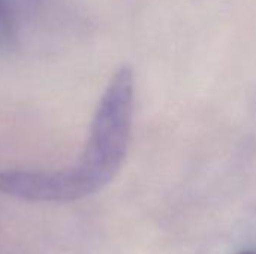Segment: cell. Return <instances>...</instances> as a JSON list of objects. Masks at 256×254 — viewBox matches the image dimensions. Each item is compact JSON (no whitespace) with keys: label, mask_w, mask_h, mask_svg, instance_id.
<instances>
[{"label":"cell","mask_w":256,"mask_h":254,"mask_svg":"<svg viewBox=\"0 0 256 254\" xmlns=\"http://www.w3.org/2000/svg\"><path fill=\"white\" fill-rule=\"evenodd\" d=\"M242 254H256V253H255V252H243Z\"/></svg>","instance_id":"obj_3"},{"label":"cell","mask_w":256,"mask_h":254,"mask_svg":"<svg viewBox=\"0 0 256 254\" xmlns=\"http://www.w3.org/2000/svg\"><path fill=\"white\" fill-rule=\"evenodd\" d=\"M134 103V72L122 66L98 103L76 165L60 171H2L0 192L30 202H70L99 192L117 175L126 159Z\"/></svg>","instance_id":"obj_1"},{"label":"cell","mask_w":256,"mask_h":254,"mask_svg":"<svg viewBox=\"0 0 256 254\" xmlns=\"http://www.w3.org/2000/svg\"><path fill=\"white\" fill-rule=\"evenodd\" d=\"M24 1H28V3H32V1H34V0H24Z\"/></svg>","instance_id":"obj_4"},{"label":"cell","mask_w":256,"mask_h":254,"mask_svg":"<svg viewBox=\"0 0 256 254\" xmlns=\"http://www.w3.org/2000/svg\"><path fill=\"white\" fill-rule=\"evenodd\" d=\"M12 0H0V54L10 52L16 45V18Z\"/></svg>","instance_id":"obj_2"}]
</instances>
